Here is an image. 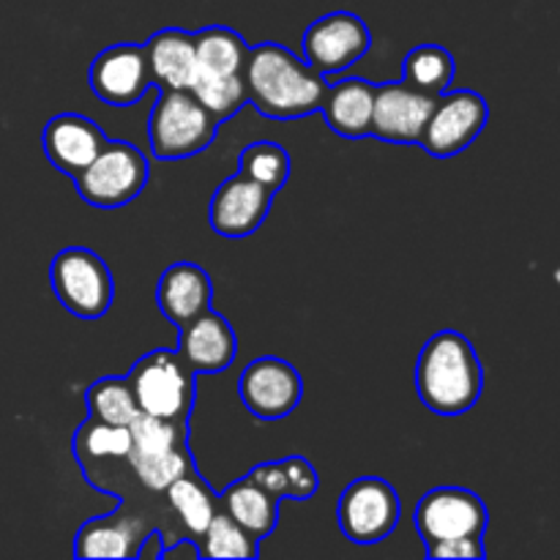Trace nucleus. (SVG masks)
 <instances>
[{"instance_id":"obj_1","label":"nucleus","mask_w":560,"mask_h":560,"mask_svg":"<svg viewBox=\"0 0 560 560\" xmlns=\"http://www.w3.org/2000/svg\"><path fill=\"white\" fill-rule=\"evenodd\" d=\"M244 85L257 113L273 120H295L320 109L328 77L312 69L293 49L266 42L246 52Z\"/></svg>"},{"instance_id":"obj_2","label":"nucleus","mask_w":560,"mask_h":560,"mask_svg":"<svg viewBox=\"0 0 560 560\" xmlns=\"http://www.w3.org/2000/svg\"><path fill=\"white\" fill-rule=\"evenodd\" d=\"M416 392L438 416H463L476 408L485 392V370L468 337L448 328L427 339L416 361Z\"/></svg>"},{"instance_id":"obj_3","label":"nucleus","mask_w":560,"mask_h":560,"mask_svg":"<svg viewBox=\"0 0 560 560\" xmlns=\"http://www.w3.org/2000/svg\"><path fill=\"white\" fill-rule=\"evenodd\" d=\"M222 120L208 113L191 91H162L148 120V140L153 156L178 162L213 145Z\"/></svg>"},{"instance_id":"obj_4","label":"nucleus","mask_w":560,"mask_h":560,"mask_svg":"<svg viewBox=\"0 0 560 560\" xmlns=\"http://www.w3.org/2000/svg\"><path fill=\"white\" fill-rule=\"evenodd\" d=\"M140 413L189 424L195 405V372L178 350H151L126 375Z\"/></svg>"},{"instance_id":"obj_5","label":"nucleus","mask_w":560,"mask_h":560,"mask_svg":"<svg viewBox=\"0 0 560 560\" xmlns=\"http://www.w3.org/2000/svg\"><path fill=\"white\" fill-rule=\"evenodd\" d=\"M80 200L91 208H124L142 195L151 180V164L145 153L124 140H107L98 156L74 175Z\"/></svg>"},{"instance_id":"obj_6","label":"nucleus","mask_w":560,"mask_h":560,"mask_svg":"<svg viewBox=\"0 0 560 560\" xmlns=\"http://www.w3.org/2000/svg\"><path fill=\"white\" fill-rule=\"evenodd\" d=\"M49 284L58 304L80 320H102L115 299L113 271L85 246H69L52 257Z\"/></svg>"},{"instance_id":"obj_7","label":"nucleus","mask_w":560,"mask_h":560,"mask_svg":"<svg viewBox=\"0 0 560 560\" xmlns=\"http://www.w3.org/2000/svg\"><path fill=\"white\" fill-rule=\"evenodd\" d=\"M399 495L386 479L364 476L345 487L337 503V523L353 545H377L388 539L399 523Z\"/></svg>"},{"instance_id":"obj_8","label":"nucleus","mask_w":560,"mask_h":560,"mask_svg":"<svg viewBox=\"0 0 560 560\" xmlns=\"http://www.w3.org/2000/svg\"><path fill=\"white\" fill-rule=\"evenodd\" d=\"M490 107L476 91H443L435 98L419 145L435 159H452L468 151L485 131Z\"/></svg>"},{"instance_id":"obj_9","label":"nucleus","mask_w":560,"mask_h":560,"mask_svg":"<svg viewBox=\"0 0 560 560\" xmlns=\"http://www.w3.org/2000/svg\"><path fill=\"white\" fill-rule=\"evenodd\" d=\"M372 47V31L353 11H331L304 33V60L323 77L359 63Z\"/></svg>"},{"instance_id":"obj_10","label":"nucleus","mask_w":560,"mask_h":560,"mask_svg":"<svg viewBox=\"0 0 560 560\" xmlns=\"http://www.w3.org/2000/svg\"><path fill=\"white\" fill-rule=\"evenodd\" d=\"M485 501L476 492L463 487H438L419 501L413 514L416 530L421 541L435 545L446 539H465V536H485L487 530Z\"/></svg>"},{"instance_id":"obj_11","label":"nucleus","mask_w":560,"mask_h":560,"mask_svg":"<svg viewBox=\"0 0 560 560\" xmlns=\"http://www.w3.org/2000/svg\"><path fill=\"white\" fill-rule=\"evenodd\" d=\"M238 397L257 419L279 421L293 413L304 399V377L284 359L262 355L241 372Z\"/></svg>"},{"instance_id":"obj_12","label":"nucleus","mask_w":560,"mask_h":560,"mask_svg":"<svg viewBox=\"0 0 560 560\" xmlns=\"http://www.w3.org/2000/svg\"><path fill=\"white\" fill-rule=\"evenodd\" d=\"M271 189L257 184L249 175L238 173L222 180L219 189L213 191L211 206H208V222H211L213 233L222 238H249L262 228L268 211H271Z\"/></svg>"},{"instance_id":"obj_13","label":"nucleus","mask_w":560,"mask_h":560,"mask_svg":"<svg viewBox=\"0 0 560 560\" xmlns=\"http://www.w3.org/2000/svg\"><path fill=\"white\" fill-rule=\"evenodd\" d=\"M435 98L424 91L405 85V82H386L375 85L372 102L370 135L394 145H419L421 131L430 120Z\"/></svg>"},{"instance_id":"obj_14","label":"nucleus","mask_w":560,"mask_h":560,"mask_svg":"<svg viewBox=\"0 0 560 560\" xmlns=\"http://www.w3.org/2000/svg\"><path fill=\"white\" fill-rule=\"evenodd\" d=\"M88 82L96 98L109 107H131L151 88L145 47L142 44H113L102 49L88 71Z\"/></svg>"},{"instance_id":"obj_15","label":"nucleus","mask_w":560,"mask_h":560,"mask_svg":"<svg viewBox=\"0 0 560 560\" xmlns=\"http://www.w3.org/2000/svg\"><path fill=\"white\" fill-rule=\"evenodd\" d=\"M178 331V355L195 375H219L238 359V337H235L233 326L211 306Z\"/></svg>"},{"instance_id":"obj_16","label":"nucleus","mask_w":560,"mask_h":560,"mask_svg":"<svg viewBox=\"0 0 560 560\" xmlns=\"http://www.w3.org/2000/svg\"><path fill=\"white\" fill-rule=\"evenodd\" d=\"M42 145L49 164L63 175H69V178H74L107 145V135L88 115L60 113L44 126Z\"/></svg>"},{"instance_id":"obj_17","label":"nucleus","mask_w":560,"mask_h":560,"mask_svg":"<svg viewBox=\"0 0 560 560\" xmlns=\"http://www.w3.org/2000/svg\"><path fill=\"white\" fill-rule=\"evenodd\" d=\"M148 74L159 91H189L197 74L195 33L180 27L156 31L145 44Z\"/></svg>"},{"instance_id":"obj_18","label":"nucleus","mask_w":560,"mask_h":560,"mask_svg":"<svg viewBox=\"0 0 560 560\" xmlns=\"http://www.w3.org/2000/svg\"><path fill=\"white\" fill-rule=\"evenodd\" d=\"M211 299L213 282L206 268L197 262H173L159 279L156 304L175 328H184L200 312H206Z\"/></svg>"},{"instance_id":"obj_19","label":"nucleus","mask_w":560,"mask_h":560,"mask_svg":"<svg viewBox=\"0 0 560 560\" xmlns=\"http://www.w3.org/2000/svg\"><path fill=\"white\" fill-rule=\"evenodd\" d=\"M372 102H375V82L364 77H350L326 88L320 113L334 135L361 140V137H370Z\"/></svg>"},{"instance_id":"obj_20","label":"nucleus","mask_w":560,"mask_h":560,"mask_svg":"<svg viewBox=\"0 0 560 560\" xmlns=\"http://www.w3.org/2000/svg\"><path fill=\"white\" fill-rule=\"evenodd\" d=\"M140 525L120 517V512L107 517L88 520L74 539L77 558H135L140 547Z\"/></svg>"},{"instance_id":"obj_21","label":"nucleus","mask_w":560,"mask_h":560,"mask_svg":"<svg viewBox=\"0 0 560 560\" xmlns=\"http://www.w3.org/2000/svg\"><path fill=\"white\" fill-rule=\"evenodd\" d=\"M219 509L235 520L244 530H249L257 541L273 534L279 523V501L252 479H241L230 485L222 495H217Z\"/></svg>"},{"instance_id":"obj_22","label":"nucleus","mask_w":560,"mask_h":560,"mask_svg":"<svg viewBox=\"0 0 560 560\" xmlns=\"http://www.w3.org/2000/svg\"><path fill=\"white\" fill-rule=\"evenodd\" d=\"M246 52L249 44L238 31L224 25L202 27L195 33V58L197 74L208 77H233L244 74Z\"/></svg>"},{"instance_id":"obj_23","label":"nucleus","mask_w":560,"mask_h":560,"mask_svg":"<svg viewBox=\"0 0 560 560\" xmlns=\"http://www.w3.org/2000/svg\"><path fill=\"white\" fill-rule=\"evenodd\" d=\"M454 74H457L454 55L441 44H421V47L410 49L402 60L405 85L430 93V96H441L443 91H448Z\"/></svg>"},{"instance_id":"obj_24","label":"nucleus","mask_w":560,"mask_h":560,"mask_svg":"<svg viewBox=\"0 0 560 560\" xmlns=\"http://www.w3.org/2000/svg\"><path fill=\"white\" fill-rule=\"evenodd\" d=\"M164 492H167L170 506L175 509L180 523L189 528V534L202 536V530L208 528L211 517L217 514L219 501L217 495L202 485L200 476H197L195 470H189V474H184L180 479H175Z\"/></svg>"},{"instance_id":"obj_25","label":"nucleus","mask_w":560,"mask_h":560,"mask_svg":"<svg viewBox=\"0 0 560 560\" xmlns=\"http://www.w3.org/2000/svg\"><path fill=\"white\" fill-rule=\"evenodd\" d=\"M131 452L129 427L104 424L88 416L85 424L74 435V457L82 465L104 463V459H126Z\"/></svg>"},{"instance_id":"obj_26","label":"nucleus","mask_w":560,"mask_h":560,"mask_svg":"<svg viewBox=\"0 0 560 560\" xmlns=\"http://www.w3.org/2000/svg\"><path fill=\"white\" fill-rule=\"evenodd\" d=\"M85 402L91 419L104 421V424L129 427L135 416L140 413L135 392H131L126 377H102V381H96L88 388Z\"/></svg>"},{"instance_id":"obj_27","label":"nucleus","mask_w":560,"mask_h":560,"mask_svg":"<svg viewBox=\"0 0 560 560\" xmlns=\"http://www.w3.org/2000/svg\"><path fill=\"white\" fill-rule=\"evenodd\" d=\"M202 558H257L260 556V541L241 528L230 514L217 509L208 528L200 536Z\"/></svg>"},{"instance_id":"obj_28","label":"nucleus","mask_w":560,"mask_h":560,"mask_svg":"<svg viewBox=\"0 0 560 560\" xmlns=\"http://www.w3.org/2000/svg\"><path fill=\"white\" fill-rule=\"evenodd\" d=\"M126 463L131 465V470L137 474L140 485L151 492H164L175 479H180L184 474L195 470L191 468V457L186 446L167 448V452L156 454L129 452L126 454Z\"/></svg>"},{"instance_id":"obj_29","label":"nucleus","mask_w":560,"mask_h":560,"mask_svg":"<svg viewBox=\"0 0 560 560\" xmlns=\"http://www.w3.org/2000/svg\"><path fill=\"white\" fill-rule=\"evenodd\" d=\"M238 173L249 175L277 195L290 178V153L277 142H252L241 151Z\"/></svg>"},{"instance_id":"obj_30","label":"nucleus","mask_w":560,"mask_h":560,"mask_svg":"<svg viewBox=\"0 0 560 560\" xmlns=\"http://www.w3.org/2000/svg\"><path fill=\"white\" fill-rule=\"evenodd\" d=\"M189 91L195 93L197 102H200L208 113L217 115L219 120L233 118L238 109H244L246 104H249L244 74H233V77L195 74V82H191Z\"/></svg>"},{"instance_id":"obj_31","label":"nucleus","mask_w":560,"mask_h":560,"mask_svg":"<svg viewBox=\"0 0 560 560\" xmlns=\"http://www.w3.org/2000/svg\"><path fill=\"white\" fill-rule=\"evenodd\" d=\"M189 424H178V421L159 419V416L137 413L135 421L129 424L131 435V452L137 454H156L167 452V448L186 446L189 441Z\"/></svg>"},{"instance_id":"obj_32","label":"nucleus","mask_w":560,"mask_h":560,"mask_svg":"<svg viewBox=\"0 0 560 560\" xmlns=\"http://www.w3.org/2000/svg\"><path fill=\"white\" fill-rule=\"evenodd\" d=\"M279 465H282L284 481H288V501H310L320 487L315 465L304 457L279 459Z\"/></svg>"},{"instance_id":"obj_33","label":"nucleus","mask_w":560,"mask_h":560,"mask_svg":"<svg viewBox=\"0 0 560 560\" xmlns=\"http://www.w3.org/2000/svg\"><path fill=\"white\" fill-rule=\"evenodd\" d=\"M487 556L481 536H465V539H446L427 545V558L438 560H481Z\"/></svg>"},{"instance_id":"obj_34","label":"nucleus","mask_w":560,"mask_h":560,"mask_svg":"<svg viewBox=\"0 0 560 560\" xmlns=\"http://www.w3.org/2000/svg\"><path fill=\"white\" fill-rule=\"evenodd\" d=\"M246 479L255 481L260 490H266L268 495L277 498L279 503L288 501V481H284V470L279 463H262L257 465V468L249 470V476Z\"/></svg>"},{"instance_id":"obj_35","label":"nucleus","mask_w":560,"mask_h":560,"mask_svg":"<svg viewBox=\"0 0 560 560\" xmlns=\"http://www.w3.org/2000/svg\"><path fill=\"white\" fill-rule=\"evenodd\" d=\"M164 556V539H162V530H151L148 536H142L140 547H137V556L140 560H156Z\"/></svg>"},{"instance_id":"obj_36","label":"nucleus","mask_w":560,"mask_h":560,"mask_svg":"<svg viewBox=\"0 0 560 560\" xmlns=\"http://www.w3.org/2000/svg\"><path fill=\"white\" fill-rule=\"evenodd\" d=\"M162 558H202V552H200V547L195 545V541L184 539V541H178V545H173V547L164 545V556Z\"/></svg>"}]
</instances>
